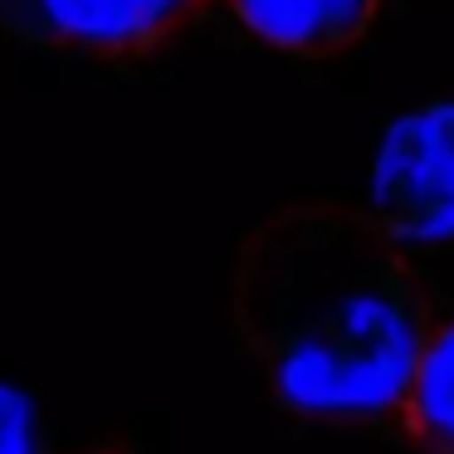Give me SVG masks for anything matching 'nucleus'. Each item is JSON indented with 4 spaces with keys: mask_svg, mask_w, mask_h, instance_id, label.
<instances>
[{
    "mask_svg": "<svg viewBox=\"0 0 454 454\" xmlns=\"http://www.w3.org/2000/svg\"><path fill=\"white\" fill-rule=\"evenodd\" d=\"M230 323L269 391L298 415L391 425L434 303L411 254L337 200H294L245 230Z\"/></svg>",
    "mask_w": 454,
    "mask_h": 454,
    "instance_id": "f257e3e1",
    "label": "nucleus"
},
{
    "mask_svg": "<svg viewBox=\"0 0 454 454\" xmlns=\"http://www.w3.org/2000/svg\"><path fill=\"white\" fill-rule=\"evenodd\" d=\"M366 220L395 249H454V98L401 113L372 161Z\"/></svg>",
    "mask_w": 454,
    "mask_h": 454,
    "instance_id": "f03ea898",
    "label": "nucleus"
},
{
    "mask_svg": "<svg viewBox=\"0 0 454 454\" xmlns=\"http://www.w3.org/2000/svg\"><path fill=\"white\" fill-rule=\"evenodd\" d=\"M206 0H0V30L44 54H147Z\"/></svg>",
    "mask_w": 454,
    "mask_h": 454,
    "instance_id": "7ed1b4c3",
    "label": "nucleus"
},
{
    "mask_svg": "<svg viewBox=\"0 0 454 454\" xmlns=\"http://www.w3.org/2000/svg\"><path fill=\"white\" fill-rule=\"evenodd\" d=\"M381 0H230V11L259 40L294 54H333L362 40Z\"/></svg>",
    "mask_w": 454,
    "mask_h": 454,
    "instance_id": "20e7f679",
    "label": "nucleus"
},
{
    "mask_svg": "<svg viewBox=\"0 0 454 454\" xmlns=\"http://www.w3.org/2000/svg\"><path fill=\"white\" fill-rule=\"evenodd\" d=\"M391 425L415 454H454V317L425 337Z\"/></svg>",
    "mask_w": 454,
    "mask_h": 454,
    "instance_id": "39448f33",
    "label": "nucleus"
},
{
    "mask_svg": "<svg viewBox=\"0 0 454 454\" xmlns=\"http://www.w3.org/2000/svg\"><path fill=\"white\" fill-rule=\"evenodd\" d=\"M0 454H142L132 434H103L93 444H69L50 425L40 395L0 381Z\"/></svg>",
    "mask_w": 454,
    "mask_h": 454,
    "instance_id": "423d86ee",
    "label": "nucleus"
}]
</instances>
